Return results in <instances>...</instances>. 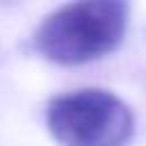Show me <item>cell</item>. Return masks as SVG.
Wrapping results in <instances>:
<instances>
[{"label": "cell", "mask_w": 146, "mask_h": 146, "mask_svg": "<svg viewBox=\"0 0 146 146\" xmlns=\"http://www.w3.org/2000/svg\"><path fill=\"white\" fill-rule=\"evenodd\" d=\"M46 123L62 146H125L135 130L130 107L105 89H75L50 98Z\"/></svg>", "instance_id": "obj_2"}, {"label": "cell", "mask_w": 146, "mask_h": 146, "mask_svg": "<svg viewBox=\"0 0 146 146\" xmlns=\"http://www.w3.org/2000/svg\"><path fill=\"white\" fill-rule=\"evenodd\" d=\"M128 25V5L116 0L68 2L50 11L34 32V48L55 64H84L112 52Z\"/></svg>", "instance_id": "obj_1"}]
</instances>
